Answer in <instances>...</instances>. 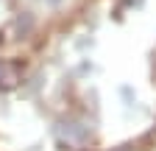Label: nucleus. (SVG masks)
Returning a JSON list of instances; mask_svg holds the SVG:
<instances>
[{
	"label": "nucleus",
	"instance_id": "1",
	"mask_svg": "<svg viewBox=\"0 0 156 151\" xmlns=\"http://www.w3.org/2000/svg\"><path fill=\"white\" fill-rule=\"evenodd\" d=\"M0 79H3V87H11V84H17V70L11 67V64H6V62H0Z\"/></svg>",
	"mask_w": 156,
	"mask_h": 151
}]
</instances>
